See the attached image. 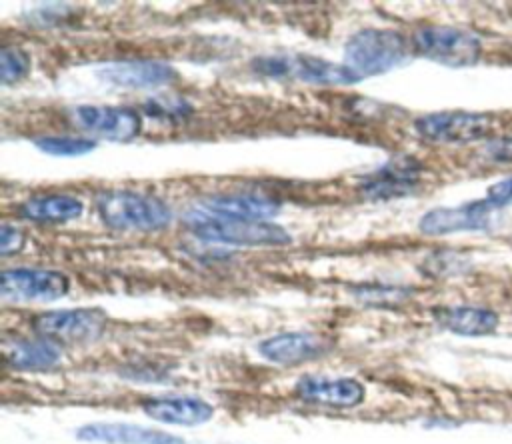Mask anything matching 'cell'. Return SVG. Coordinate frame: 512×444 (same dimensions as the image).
Segmentation results:
<instances>
[{"mask_svg":"<svg viewBox=\"0 0 512 444\" xmlns=\"http://www.w3.org/2000/svg\"><path fill=\"white\" fill-rule=\"evenodd\" d=\"M184 224L190 232L208 242L238 246H282L290 242V234L282 226L266 220H246L192 210L184 214Z\"/></svg>","mask_w":512,"mask_h":444,"instance_id":"1","label":"cell"},{"mask_svg":"<svg viewBox=\"0 0 512 444\" xmlns=\"http://www.w3.org/2000/svg\"><path fill=\"white\" fill-rule=\"evenodd\" d=\"M100 220L112 230L154 232L170 224L172 214L164 200L132 192V190H106L94 198Z\"/></svg>","mask_w":512,"mask_h":444,"instance_id":"2","label":"cell"},{"mask_svg":"<svg viewBox=\"0 0 512 444\" xmlns=\"http://www.w3.org/2000/svg\"><path fill=\"white\" fill-rule=\"evenodd\" d=\"M408 60L406 38L390 28H364L344 48L342 64L358 78L384 74Z\"/></svg>","mask_w":512,"mask_h":444,"instance_id":"3","label":"cell"},{"mask_svg":"<svg viewBox=\"0 0 512 444\" xmlns=\"http://www.w3.org/2000/svg\"><path fill=\"white\" fill-rule=\"evenodd\" d=\"M250 66L256 74L270 78H296L324 86H344L358 82V78L342 62L336 64L308 54L256 56Z\"/></svg>","mask_w":512,"mask_h":444,"instance_id":"4","label":"cell"},{"mask_svg":"<svg viewBox=\"0 0 512 444\" xmlns=\"http://www.w3.org/2000/svg\"><path fill=\"white\" fill-rule=\"evenodd\" d=\"M416 54L446 66H472L478 62L482 44L472 32L458 26H422L412 36Z\"/></svg>","mask_w":512,"mask_h":444,"instance_id":"5","label":"cell"},{"mask_svg":"<svg viewBox=\"0 0 512 444\" xmlns=\"http://www.w3.org/2000/svg\"><path fill=\"white\" fill-rule=\"evenodd\" d=\"M494 116L484 112H432L414 120L418 136L432 144H466L492 134Z\"/></svg>","mask_w":512,"mask_h":444,"instance_id":"6","label":"cell"},{"mask_svg":"<svg viewBox=\"0 0 512 444\" xmlns=\"http://www.w3.org/2000/svg\"><path fill=\"white\" fill-rule=\"evenodd\" d=\"M70 290V278L48 268H14L0 276V296L6 302H52Z\"/></svg>","mask_w":512,"mask_h":444,"instance_id":"7","label":"cell"},{"mask_svg":"<svg viewBox=\"0 0 512 444\" xmlns=\"http://www.w3.org/2000/svg\"><path fill=\"white\" fill-rule=\"evenodd\" d=\"M106 322V314L98 308H70L42 312L32 324L38 336L54 342H90L104 332Z\"/></svg>","mask_w":512,"mask_h":444,"instance_id":"8","label":"cell"},{"mask_svg":"<svg viewBox=\"0 0 512 444\" xmlns=\"http://www.w3.org/2000/svg\"><path fill=\"white\" fill-rule=\"evenodd\" d=\"M72 120L78 128L116 142L132 140L140 134L142 118L134 108L128 106H76Z\"/></svg>","mask_w":512,"mask_h":444,"instance_id":"9","label":"cell"},{"mask_svg":"<svg viewBox=\"0 0 512 444\" xmlns=\"http://www.w3.org/2000/svg\"><path fill=\"white\" fill-rule=\"evenodd\" d=\"M420 176L422 164L416 158L402 154L388 160L382 168L366 176L360 184V190L366 198L390 200L412 192L420 182Z\"/></svg>","mask_w":512,"mask_h":444,"instance_id":"10","label":"cell"},{"mask_svg":"<svg viewBox=\"0 0 512 444\" xmlns=\"http://www.w3.org/2000/svg\"><path fill=\"white\" fill-rule=\"evenodd\" d=\"M98 76L112 86L144 90L166 86L176 78V72L170 64L162 60H116L98 68Z\"/></svg>","mask_w":512,"mask_h":444,"instance_id":"11","label":"cell"},{"mask_svg":"<svg viewBox=\"0 0 512 444\" xmlns=\"http://www.w3.org/2000/svg\"><path fill=\"white\" fill-rule=\"evenodd\" d=\"M332 348V342L316 332H280L258 344V352L280 366H296L318 358Z\"/></svg>","mask_w":512,"mask_h":444,"instance_id":"12","label":"cell"},{"mask_svg":"<svg viewBox=\"0 0 512 444\" xmlns=\"http://www.w3.org/2000/svg\"><path fill=\"white\" fill-rule=\"evenodd\" d=\"M492 206L484 200H472L456 208H434L420 218V232L428 236H444L464 230H484L490 224Z\"/></svg>","mask_w":512,"mask_h":444,"instance_id":"13","label":"cell"},{"mask_svg":"<svg viewBox=\"0 0 512 444\" xmlns=\"http://www.w3.org/2000/svg\"><path fill=\"white\" fill-rule=\"evenodd\" d=\"M296 396L304 402L324 404L334 408L358 406L366 390L356 378H326V376H302L294 388Z\"/></svg>","mask_w":512,"mask_h":444,"instance_id":"14","label":"cell"},{"mask_svg":"<svg viewBox=\"0 0 512 444\" xmlns=\"http://www.w3.org/2000/svg\"><path fill=\"white\" fill-rule=\"evenodd\" d=\"M142 410L156 422L196 426L212 418L214 406L198 396H152L142 402Z\"/></svg>","mask_w":512,"mask_h":444,"instance_id":"15","label":"cell"},{"mask_svg":"<svg viewBox=\"0 0 512 444\" xmlns=\"http://www.w3.org/2000/svg\"><path fill=\"white\" fill-rule=\"evenodd\" d=\"M76 436L86 442L104 444H182L174 434L136 424H86L76 432Z\"/></svg>","mask_w":512,"mask_h":444,"instance_id":"16","label":"cell"},{"mask_svg":"<svg viewBox=\"0 0 512 444\" xmlns=\"http://www.w3.org/2000/svg\"><path fill=\"white\" fill-rule=\"evenodd\" d=\"M432 316L440 328L458 336H488L500 324L494 310L480 306H438Z\"/></svg>","mask_w":512,"mask_h":444,"instance_id":"17","label":"cell"},{"mask_svg":"<svg viewBox=\"0 0 512 444\" xmlns=\"http://www.w3.org/2000/svg\"><path fill=\"white\" fill-rule=\"evenodd\" d=\"M204 206L208 212L234 216V218H246V220H266L278 214L280 202L256 194V192H226V194H214L204 200Z\"/></svg>","mask_w":512,"mask_h":444,"instance_id":"18","label":"cell"},{"mask_svg":"<svg viewBox=\"0 0 512 444\" xmlns=\"http://www.w3.org/2000/svg\"><path fill=\"white\" fill-rule=\"evenodd\" d=\"M2 354L8 366L18 370H48L58 364L62 350L58 342L38 336V338H18L4 342Z\"/></svg>","mask_w":512,"mask_h":444,"instance_id":"19","label":"cell"},{"mask_svg":"<svg viewBox=\"0 0 512 444\" xmlns=\"http://www.w3.org/2000/svg\"><path fill=\"white\" fill-rule=\"evenodd\" d=\"M84 206L78 198L68 194H40L24 200L18 214L24 220L38 224H62L80 218Z\"/></svg>","mask_w":512,"mask_h":444,"instance_id":"20","label":"cell"},{"mask_svg":"<svg viewBox=\"0 0 512 444\" xmlns=\"http://www.w3.org/2000/svg\"><path fill=\"white\" fill-rule=\"evenodd\" d=\"M36 146L52 156H80L94 150L96 142L76 136H40L36 138Z\"/></svg>","mask_w":512,"mask_h":444,"instance_id":"21","label":"cell"},{"mask_svg":"<svg viewBox=\"0 0 512 444\" xmlns=\"http://www.w3.org/2000/svg\"><path fill=\"white\" fill-rule=\"evenodd\" d=\"M30 70V56L18 46H4L0 52V78L4 84L18 82Z\"/></svg>","mask_w":512,"mask_h":444,"instance_id":"22","label":"cell"},{"mask_svg":"<svg viewBox=\"0 0 512 444\" xmlns=\"http://www.w3.org/2000/svg\"><path fill=\"white\" fill-rule=\"evenodd\" d=\"M26 242V234L16 228V226H10V224H2L0 228V254L6 258V256H12V254H18L22 250Z\"/></svg>","mask_w":512,"mask_h":444,"instance_id":"23","label":"cell"},{"mask_svg":"<svg viewBox=\"0 0 512 444\" xmlns=\"http://www.w3.org/2000/svg\"><path fill=\"white\" fill-rule=\"evenodd\" d=\"M486 202H488L492 208L510 204V202H512V176H510V178H504V180H500V182H494V184L486 190Z\"/></svg>","mask_w":512,"mask_h":444,"instance_id":"24","label":"cell"},{"mask_svg":"<svg viewBox=\"0 0 512 444\" xmlns=\"http://www.w3.org/2000/svg\"><path fill=\"white\" fill-rule=\"evenodd\" d=\"M486 156L496 162H512V136L490 140L486 146Z\"/></svg>","mask_w":512,"mask_h":444,"instance_id":"25","label":"cell"}]
</instances>
